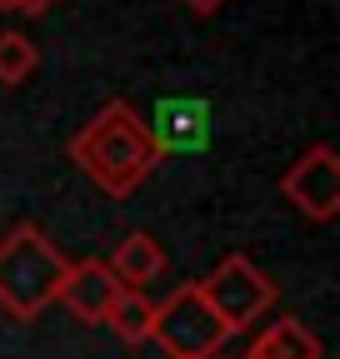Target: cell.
Returning <instances> with one entry per match:
<instances>
[{
  "instance_id": "1",
  "label": "cell",
  "mask_w": 340,
  "mask_h": 359,
  "mask_svg": "<svg viewBox=\"0 0 340 359\" xmlns=\"http://www.w3.org/2000/svg\"><path fill=\"white\" fill-rule=\"evenodd\" d=\"M65 155L75 160V170L91 180V185H100L110 200H125L155 175L165 150L155 140V130L136 115V105L110 100L70 135Z\"/></svg>"
},
{
  "instance_id": "4",
  "label": "cell",
  "mask_w": 340,
  "mask_h": 359,
  "mask_svg": "<svg viewBox=\"0 0 340 359\" xmlns=\"http://www.w3.org/2000/svg\"><path fill=\"white\" fill-rule=\"evenodd\" d=\"M200 299L216 309V320L225 325V334H245L255 320H266L275 309V280L261 264H250L245 255H225L205 280H195Z\"/></svg>"
},
{
  "instance_id": "13",
  "label": "cell",
  "mask_w": 340,
  "mask_h": 359,
  "mask_svg": "<svg viewBox=\"0 0 340 359\" xmlns=\"http://www.w3.org/2000/svg\"><path fill=\"white\" fill-rule=\"evenodd\" d=\"M0 11H11V0H0Z\"/></svg>"
},
{
  "instance_id": "12",
  "label": "cell",
  "mask_w": 340,
  "mask_h": 359,
  "mask_svg": "<svg viewBox=\"0 0 340 359\" xmlns=\"http://www.w3.org/2000/svg\"><path fill=\"white\" fill-rule=\"evenodd\" d=\"M51 6H55V0H11V11H20V15H40Z\"/></svg>"
},
{
  "instance_id": "7",
  "label": "cell",
  "mask_w": 340,
  "mask_h": 359,
  "mask_svg": "<svg viewBox=\"0 0 340 359\" xmlns=\"http://www.w3.org/2000/svg\"><path fill=\"white\" fill-rule=\"evenodd\" d=\"M105 264H110V275L120 280V290H145L150 280H160V275H165V250H160V240H155V235L131 230V235L115 245V255H110Z\"/></svg>"
},
{
  "instance_id": "8",
  "label": "cell",
  "mask_w": 340,
  "mask_h": 359,
  "mask_svg": "<svg viewBox=\"0 0 340 359\" xmlns=\"http://www.w3.org/2000/svg\"><path fill=\"white\" fill-rule=\"evenodd\" d=\"M320 354H325L320 334L301 320H275L245 344V359H320Z\"/></svg>"
},
{
  "instance_id": "3",
  "label": "cell",
  "mask_w": 340,
  "mask_h": 359,
  "mask_svg": "<svg viewBox=\"0 0 340 359\" xmlns=\"http://www.w3.org/2000/svg\"><path fill=\"white\" fill-rule=\"evenodd\" d=\"M150 339L165 349V359H221L225 349V325L216 320V309H210L190 285L170 290L165 299H155V325H150Z\"/></svg>"
},
{
  "instance_id": "2",
  "label": "cell",
  "mask_w": 340,
  "mask_h": 359,
  "mask_svg": "<svg viewBox=\"0 0 340 359\" xmlns=\"http://www.w3.org/2000/svg\"><path fill=\"white\" fill-rule=\"evenodd\" d=\"M65 269H70V259L60 255V245L40 230V224L20 219L15 230L0 240V309L20 325L40 320V314L55 304Z\"/></svg>"
},
{
  "instance_id": "9",
  "label": "cell",
  "mask_w": 340,
  "mask_h": 359,
  "mask_svg": "<svg viewBox=\"0 0 340 359\" xmlns=\"http://www.w3.org/2000/svg\"><path fill=\"white\" fill-rule=\"evenodd\" d=\"M105 325L115 330L120 344H145L150 339V325H155V299L145 290H120V299L105 314Z\"/></svg>"
},
{
  "instance_id": "11",
  "label": "cell",
  "mask_w": 340,
  "mask_h": 359,
  "mask_svg": "<svg viewBox=\"0 0 340 359\" xmlns=\"http://www.w3.org/2000/svg\"><path fill=\"white\" fill-rule=\"evenodd\" d=\"M181 6H185L190 15H216L221 6H230V0H181Z\"/></svg>"
},
{
  "instance_id": "5",
  "label": "cell",
  "mask_w": 340,
  "mask_h": 359,
  "mask_svg": "<svg viewBox=\"0 0 340 359\" xmlns=\"http://www.w3.org/2000/svg\"><path fill=\"white\" fill-rule=\"evenodd\" d=\"M280 195L310 224H330L340 215V155H335V145H325V140L310 145L280 175Z\"/></svg>"
},
{
  "instance_id": "6",
  "label": "cell",
  "mask_w": 340,
  "mask_h": 359,
  "mask_svg": "<svg viewBox=\"0 0 340 359\" xmlns=\"http://www.w3.org/2000/svg\"><path fill=\"white\" fill-rule=\"evenodd\" d=\"M80 325H105L110 304L120 299V280L110 275L105 259H70L65 280H60V294H55Z\"/></svg>"
},
{
  "instance_id": "10",
  "label": "cell",
  "mask_w": 340,
  "mask_h": 359,
  "mask_svg": "<svg viewBox=\"0 0 340 359\" xmlns=\"http://www.w3.org/2000/svg\"><path fill=\"white\" fill-rule=\"evenodd\" d=\"M40 65L35 40L20 30H0V85H25Z\"/></svg>"
}]
</instances>
